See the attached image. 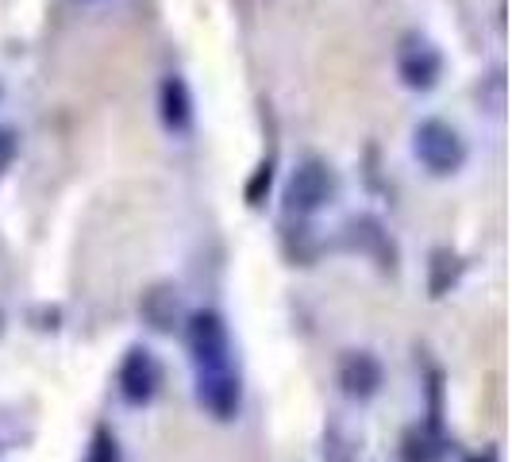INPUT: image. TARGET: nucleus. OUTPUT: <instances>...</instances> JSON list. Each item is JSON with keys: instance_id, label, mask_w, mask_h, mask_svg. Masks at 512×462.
<instances>
[{"instance_id": "1", "label": "nucleus", "mask_w": 512, "mask_h": 462, "mask_svg": "<svg viewBox=\"0 0 512 462\" xmlns=\"http://www.w3.org/2000/svg\"><path fill=\"white\" fill-rule=\"evenodd\" d=\"M412 154L432 178H451L466 166V139H462V131L455 124L428 116L412 131Z\"/></svg>"}, {"instance_id": "2", "label": "nucleus", "mask_w": 512, "mask_h": 462, "mask_svg": "<svg viewBox=\"0 0 512 462\" xmlns=\"http://www.w3.org/2000/svg\"><path fill=\"white\" fill-rule=\"evenodd\" d=\"M185 347L197 370L228 366L231 362V332L228 320L216 308H197L185 316Z\"/></svg>"}, {"instance_id": "3", "label": "nucleus", "mask_w": 512, "mask_h": 462, "mask_svg": "<svg viewBox=\"0 0 512 462\" xmlns=\"http://www.w3.org/2000/svg\"><path fill=\"white\" fill-rule=\"evenodd\" d=\"M335 197V174L328 162H320V158H305L289 181H285V212L289 216H312V212H320V208H328Z\"/></svg>"}, {"instance_id": "4", "label": "nucleus", "mask_w": 512, "mask_h": 462, "mask_svg": "<svg viewBox=\"0 0 512 462\" xmlns=\"http://www.w3.org/2000/svg\"><path fill=\"white\" fill-rule=\"evenodd\" d=\"M116 389L120 397L128 401L131 409H143L151 405L162 389V362L151 347H128V355L120 359V370H116Z\"/></svg>"}, {"instance_id": "5", "label": "nucleus", "mask_w": 512, "mask_h": 462, "mask_svg": "<svg viewBox=\"0 0 512 462\" xmlns=\"http://www.w3.org/2000/svg\"><path fill=\"white\" fill-rule=\"evenodd\" d=\"M397 77L412 93L436 89L439 77H443V54H439L436 43L424 39V35H405L401 47H397Z\"/></svg>"}, {"instance_id": "6", "label": "nucleus", "mask_w": 512, "mask_h": 462, "mask_svg": "<svg viewBox=\"0 0 512 462\" xmlns=\"http://www.w3.org/2000/svg\"><path fill=\"white\" fill-rule=\"evenodd\" d=\"M193 393H197V405L212 416V420H220V424H228L239 416L243 409V382H239V374L228 366H212V370H197V385H193Z\"/></svg>"}, {"instance_id": "7", "label": "nucleus", "mask_w": 512, "mask_h": 462, "mask_svg": "<svg viewBox=\"0 0 512 462\" xmlns=\"http://www.w3.org/2000/svg\"><path fill=\"white\" fill-rule=\"evenodd\" d=\"M335 378H339L343 397H351V401H374L385 385V366L370 351H343Z\"/></svg>"}, {"instance_id": "8", "label": "nucleus", "mask_w": 512, "mask_h": 462, "mask_svg": "<svg viewBox=\"0 0 512 462\" xmlns=\"http://www.w3.org/2000/svg\"><path fill=\"white\" fill-rule=\"evenodd\" d=\"M139 316H143V320H147V328H151V332H158V335L178 332L181 316H185L178 285H170V282L151 285V289L143 293V301H139Z\"/></svg>"}, {"instance_id": "9", "label": "nucleus", "mask_w": 512, "mask_h": 462, "mask_svg": "<svg viewBox=\"0 0 512 462\" xmlns=\"http://www.w3.org/2000/svg\"><path fill=\"white\" fill-rule=\"evenodd\" d=\"M158 116H162V128L174 135H185L193 128V93L185 77L170 74L158 85Z\"/></svg>"}, {"instance_id": "10", "label": "nucleus", "mask_w": 512, "mask_h": 462, "mask_svg": "<svg viewBox=\"0 0 512 462\" xmlns=\"http://www.w3.org/2000/svg\"><path fill=\"white\" fill-rule=\"evenodd\" d=\"M401 462H443V439L432 424H412L401 436Z\"/></svg>"}, {"instance_id": "11", "label": "nucleus", "mask_w": 512, "mask_h": 462, "mask_svg": "<svg viewBox=\"0 0 512 462\" xmlns=\"http://www.w3.org/2000/svg\"><path fill=\"white\" fill-rule=\"evenodd\" d=\"M462 274V262L451 251H436L432 255V297H443V293H451V285L459 282Z\"/></svg>"}, {"instance_id": "12", "label": "nucleus", "mask_w": 512, "mask_h": 462, "mask_svg": "<svg viewBox=\"0 0 512 462\" xmlns=\"http://www.w3.org/2000/svg\"><path fill=\"white\" fill-rule=\"evenodd\" d=\"M81 462H124V451H120V439L112 428H93L89 436V447H85V459Z\"/></svg>"}, {"instance_id": "13", "label": "nucleus", "mask_w": 512, "mask_h": 462, "mask_svg": "<svg viewBox=\"0 0 512 462\" xmlns=\"http://www.w3.org/2000/svg\"><path fill=\"white\" fill-rule=\"evenodd\" d=\"M270 181H274V162L266 158L262 166L255 170V178L247 181V205H262L266 201V193H270Z\"/></svg>"}, {"instance_id": "14", "label": "nucleus", "mask_w": 512, "mask_h": 462, "mask_svg": "<svg viewBox=\"0 0 512 462\" xmlns=\"http://www.w3.org/2000/svg\"><path fill=\"white\" fill-rule=\"evenodd\" d=\"M16 154H20V131L0 124V174L16 162Z\"/></svg>"}, {"instance_id": "15", "label": "nucleus", "mask_w": 512, "mask_h": 462, "mask_svg": "<svg viewBox=\"0 0 512 462\" xmlns=\"http://www.w3.org/2000/svg\"><path fill=\"white\" fill-rule=\"evenodd\" d=\"M466 462H497V455H493V451H486V455H474V459H466Z\"/></svg>"}, {"instance_id": "16", "label": "nucleus", "mask_w": 512, "mask_h": 462, "mask_svg": "<svg viewBox=\"0 0 512 462\" xmlns=\"http://www.w3.org/2000/svg\"><path fill=\"white\" fill-rule=\"evenodd\" d=\"M0 335H4V312H0Z\"/></svg>"}]
</instances>
